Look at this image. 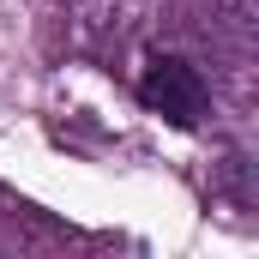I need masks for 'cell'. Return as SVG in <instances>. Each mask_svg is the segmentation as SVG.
Masks as SVG:
<instances>
[{
  "mask_svg": "<svg viewBox=\"0 0 259 259\" xmlns=\"http://www.w3.org/2000/svg\"><path fill=\"white\" fill-rule=\"evenodd\" d=\"M139 103L151 115H163L169 127H199L205 121V78L187 55H151L139 72Z\"/></svg>",
  "mask_w": 259,
  "mask_h": 259,
  "instance_id": "6da1fadb",
  "label": "cell"
}]
</instances>
